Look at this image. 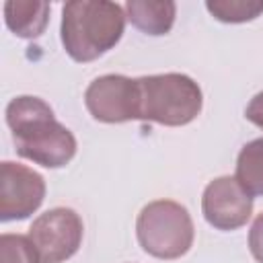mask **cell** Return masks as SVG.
<instances>
[{"label":"cell","instance_id":"obj_1","mask_svg":"<svg viewBox=\"0 0 263 263\" xmlns=\"http://www.w3.org/2000/svg\"><path fill=\"white\" fill-rule=\"evenodd\" d=\"M6 123L16 154L45 168L66 166L76 154L74 134L62 125L53 109L39 97L21 95L6 105Z\"/></svg>","mask_w":263,"mask_h":263},{"label":"cell","instance_id":"obj_2","mask_svg":"<svg viewBox=\"0 0 263 263\" xmlns=\"http://www.w3.org/2000/svg\"><path fill=\"white\" fill-rule=\"evenodd\" d=\"M125 10L107 0H72L62 8V45L74 62H92L113 49L125 29Z\"/></svg>","mask_w":263,"mask_h":263},{"label":"cell","instance_id":"obj_3","mask_svg":"<svg viewBox=\"0 0 263 263\" xmlns=\"http://www.w3.org/2000/svg\"><path fill=\"white\" fill-rule=\"evenodd\" d=\"M138 82V119L168 127L191 123L203 107L199 84L179 72L140 76Z\"/></svg>","mask_w":263,"mask_h":263},{"label":"cell","instance_id":"obj_4","mask_svg":"<svg viewBox=\"0 0 263 263\" xmlns=\"http://www.w3.org/2000/svg\"><path fill=\"white\" fill-rule=\"evenodd\" d=\"M136 234L144 253L171 261L193 247L195 228L185 205L173 199H156L138 214Z\"/></svg>","mask_w":263,"mask_h":263},{"label":"cell","instance_id":"obj_5","mask_svg":"<svg viewBox=\"0 0 263 263\" xmlns=\"http://www.w3.org/2000/svg\"><path fill=\"white\" fill-rule=\"evenodd\" d=\"M84 224L72 208H51L37 216L29 228L41 263H64L82 245Z\"/></svg>","mask_w":263,"mask_h":263},{"label":"cell","instance_id":"obj_6","mask_svg":"<svg viewBox=\"0 0 263 263\" xmlns=\"http://www.w3.org/2000/svg\"><path fill=\"white\" fill-rule=\"evenodd\" d=\"M45 199V179L18 162L0 164V220L14 222L35 214Z\"/></svg>","mask_w":263,"mask_h":263},{"label":"cell","instance_id":"obj_7","mask_svg":"<svg viewBox=\"0 0 263 263\" xmlns=\"http://www.w3.org/2000/svg\"><path fill=\"white\" fill-rule=\"evenodd\" d=\"M84 103L88 113L103 123L138 119V82L123 74L99 76L88 84Z\"/></svg>","mask_w":263,"mask_h":263},{"label":"cell","instance_id":"obj_8","mask_svg":"<svg viewBox=\"0 0 263 263\" xmlns=\"http://www.w3.org/2000/svg\"><path fill=\"white\" fill-rule=\"evenodd\" d=\"M201 212L216 230H236L245 226L253 214V197L234 177H218L208 183L201 195Z\"/></svg>","mask_w":263,"mask_h":263},{"label":"cell","instance_id":"obj_9","mask_svg":"<svg viewBox=\"0 0 263 263\" xmlns=\"http://www.w3.org/2000/svg\"><path fill=\"white\" fill-rule=\"evenodd\" d=\"M125 16L127 21L140 29L146 35H166L177 16V4L171 0L162 2H152V0H127L125 6Z\"/></svg>","mask_w":263,"mask_h":263},{"label":"cell","instance_id":"obj_10","mask_svg":"<svg viewBox=\"0 0 263 263\" xmlns=\"http://www.w3.org/2000/svg\"><path fill=\"white\" fill-rule=\"evenodd\" d=\"M6 27L23 39L43 35L49 23V2L43 0H10L4 4Z\"/></svg>","mask_w":263,"mask_h":263},{"label":"cell","instance_id":"obj_11","mask_svg":"<svg viewBox=\"0 0 263 263\" xmlns=\"http://www.w3.org/2000/svg\"><path fill=\"white\" fill-rule=\"evenodd\" d=\"M234 179L251 197L263 195V138L251 140L240 148Z\"/></svg>","mask_w":263,"mask_h":263},{"label":"cell","instance_id":"obj_12","mask_svg":"<svg viewBox=\"0 0 263 263\" xmlns=\"http://www.w3.org/2000/svg\"><path fill=\"white\" fill-rule=\"evenodd\" d=\"M208 12L220 23H249L263 12V0H208Z\"/></svg>","mask_w":263,"mask_h":263},{"label":"cell","instance_id":"obj_13","mask_svg":"<svg viewBox=\"0 0 263 263\" xmlns=\"http://www.w3.org/2000/svg\"><path fill=\"white\" fill-rule=\"evenodd\" d=\"M0 263H41L33 240L25 234L0 236Z\"/></svg>","mask_w":263,"mask_h":263},{"label":"cell","instance_id":"obj_14","mask_svg":"<svg viewBox=\"0 0 263 263\" xmlns=\"http://www.w3.org/2000/svg\"><path fill=\"white\" fill-rule=\"evenodd\" d=\"M249 249L257 263H263V212L253 220L249 230Z\"/></svg>","mask_w":263,"mask_h":263},{"label":"cell","instance_id":"obj_15","mask_svg":"<svg viewBox=\"0 0 263 263\" xmlns=\"http://www.w3.org/2000/svg\"><path fill=\"white\" fill-rule=\"evenodd\" d=\"M245 117H247L253 125H257V127L263 129V90L257 92V95L249 101V105H247V109H245Z\"/></svg>","mask_w":263,"mask_h":263}]
</instances>
